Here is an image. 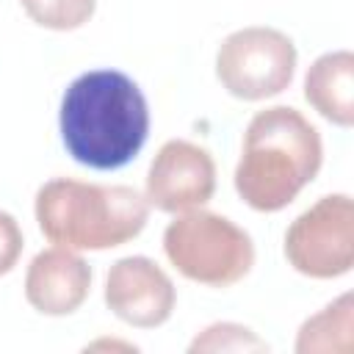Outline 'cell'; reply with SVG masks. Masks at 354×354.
Wrapping results in <instances>:
<instances>
[{
	"label": "cell",
	"instance_id": "cell-1",
	"mask_svg": "<svg viewBox=\"0 0 354 354\" xmlns=\"http://www.w3.org/2000/svg\"><path fill=\"white\" fill-rule=\"evenodd\" d=\"M58 127L66 152L80 166L111 171L141 152L149 133V105L124 72L91 69L66 86Z\"/></svg>",
	"mask_w": 354,
	"mask_h": 354
},
{
	"label": "cell",
	"instance_id": "cell-2",
	"mask_svg": "<svg viewBox=\"0 0 354 354\" xmlns=\"http://www.w3.org/2000/svg\"><path fill=\"white\" fill-rule=\"evenodd\" d=\"M324 163L321 133L296 108L274 105L252 116L235 166V191L257 213L288 207Z\"/></svg>",
	"mask_w": 354,
	"mask_h": 354
},
{
	"label": "cell",
	"instance_id": "cell-3",
	"mask_svg": "<svg viewBox=\"0 0 354 354\" xmlns=\"http://www.w3.org/2000/svg\"><path fill=\"white\" fill-rule=\"evenodd\" d=\"M41 235L72 252H102L133 241L149 218L144 194L130 185H100L55 177L36 191Z\"/></svg>",
	"mask_w": 354,
	"mask_h": 354
},
{
	"label": "cell",
	"instance_id": "cell-4",
	"mask_svg": "<svg viewBox=\"0 0 354 354\" xmlns=\"http://www.w3.org/2000/svg\"><path fill=\"white\" fill-rule=\"evenodd\" d=\"M169 263L191 282L230 288L254 266V243L243 227L202 207L177 213L163 232Z\"/></svg>",
	"mask_w": 354,
	"mask_h": 354
},
{
	"label": "cell",
	"instance_id": "cell-5",
	"mask_svg": "<svg viewBox=\"0 0 354 354\" xmlns=\"http://www.w3.org/2000/svg\"><path fill=\"white\" fill-rule=\"evenodd\" d=\"M296 44L266 25L232 30L216 53V77L238 100L257 102L282 94L296 72Z\"/></svg>",
	"mask_w": 354,
	"mask_h": 354
},
{
	"label": "cell",
	"instance_id": "cell-6",
	"mask_svg": "<svg viewBox=\"0 0 354 354\" xmlns=\"http://www.w3.org/2000/svg\"><path fill=\"white\" fill-rule=\"evenodd\" d=\"M288 263L313 279H335L354 266V202L348 194H326L310 205L285 232Z\"/></svg>",
	"mask_w": 354,
	"mask_h": 354
},
{
	"label": "cell",
	"instance_id": "cell-7",
	"mask_svg": "<svg viewBox=\"0 0 354 354\" xmlns=\"http://www.w3.org/2000/svg\"><path fill=\"white\" fill-rule=\"evenodd\" d=\"M216 194V163L213 155L183 138L166 141L147 171L144 199L160 213H185L202 207Z\"/></svg>",
	"mask_w": 354,
	"mask_h": 354
},
{
	"label": "cell",
	"instance_id": "cell-8",
	"mask_svg": "<svg viewBox=\"0 0 354 354\" xmlns=\"http://www.w3.org/2000/svg\"><path fill=\"white\" fill-rule=\"evenodd\" d=\"M105 304L124 324L155 329L171 318L177 290L169 274L155 260L133 254L111 266L105 277Z\"/></svg>",
	"mask_w": 354,
	"mask_h": 354
},
{
	"label": "cell",
	"instance_id": "cell-9",
	"mask_svg": "<svg viewBox=\"0 0 354 354\" xmlns=\"http://www.w3.org/2000/svg\"><path fill=\"white\" fill-rule=\"evenodd\" d=\"M91 290L88 263L64 246L41 249L25 271V299L41 315L75 313Z\"/></svg>",
	"mask_w": 354,
	"mask_h": 354
},
{
	"label": "cell",
	"instance_id": "cell-10",
	"mask_svg": "<svg viewBox=\"0 0 354 354\" xmlns=\"http://www.w3.org/2000/svg\"><path fill=\"white\" fill-rule=\"evenodd\" d=\"M304 100L332 124H354V55L335 50L318 55L304 75Z\"/></svg>",
	"mask_w": 354,
	"mask_h": 354
},
{
	"label": "cell",
	"instance_id": "cell-11",
	"mask_svg": "<svg viewBox=\"0 0 354 354\" xmlns=\"http://www.w3.org/2000/svg\"><path fill=\"white\" fill-rule=\"evenodd\" d=\"M354 348V299L343 293L321 313L310 315L296 335L299 354H348Z\"/></svg>",
	"mask_w": 354,
	"mask_h": 354
},
{
	"label": "cell",
	"instance_id": "cell-12",
	"mask_svg": "<svg viewBox=\"0 0 354 354\" xmlns=\"http://www.w3.org/2000/svg\"><path fill=\"white\" fill-rule=\"evenodd\" d=\"M25 14L47 30H75L86 25L97 0H19Z\"/></svg>",
	"mask_w": 354,
	"mask_h": 354
},
{
	"label": "cell",
	"instance_id": "cell-13",
	"mask_svg": "<svg viewBox=\"0 0 354 354\" xmlns=\"http://www.w3.org/2000/svg\"><path fill=\"white\" fill-rule=\"evenodd\" d=\"M188 351H238V354H246V351H268V343L260 340L249 326H241V324H213L207 326L202 335H196L188 346Z\"/></svg>",
	"mask_w": 354,
	"mask_h": 354
},
{
	"label": "cell",
	"instance_id": "cell-14",
	"mask_svg": "<svg viewBox=\"0 0 354 354\" xmlns=\"http://www.w3.org/2000/svg\"><path fill=\"white\" fill-rule=\"evenodd\" d=\"M22 246H25V238H22L17 218L11 213L0 210V277L8 274L19 263Z\"/></svg>",
	"mask_w": 354,
	"mask_h": 354
}]
</instances>
